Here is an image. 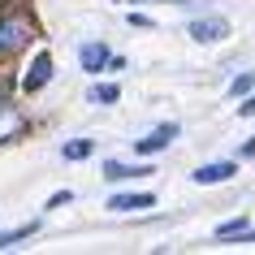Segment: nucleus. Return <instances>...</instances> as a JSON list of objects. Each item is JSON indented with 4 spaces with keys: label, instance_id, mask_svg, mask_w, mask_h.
Wrapping results in <instances>:
<instances>
[{
    "label": "nucleus",
    "instance_id": "1",
    "mask_svg": "<svg viewBox=\"0 0 255 255\" xmlns=\"http://www.w3.org/2000/svg\"><path fill=\"white\" fill-rule=\"evenodd\" d=\"M30 35H35L30 17H22V13H0V56L22 52V48L30 43Z\"/></svg>",
    "mask_w": 255,
    "mask_h": 255
},
{
    "label": "nucleus",
    "instance_id": "2",
    "mask_svg": "<svg viewBox=\"0 0 255 255\" xmlns=\"http://www.w3.org/2000/svg\"><path fill=\"white\" fill-rule=\"evenodd\" d=\"M173 138H177V126H173V121H164V126H156L147 138H138V156H156V151H164Z\"/></svg>",
    "mask_w": 255,
    "mask_h": 255
},
{
    "label": "nucleus",
    "instance_id": "3",
    "mask_svg": "<svg viewBox=\"0 0 255 255\" xmlns=\"http://www.w3.org/2000/svg\"><path fill=\"white\" fill-rule=\"evenodd\" d=\"M48 78H52V56L39 52V56H35V65L26 69V78H22V91H26V95L43 91V82H48Z\"/></svg>",
    "mask_w": 255,
    "mask_h": 255
},
{
    "label": "nucleus",
    "instance_id": "4",
    "mask_svg": "<svg viewBox=\"0 0 255 255\" xmlns=\"http://www.w3.org/2000/svg\"><path fill=\"white\" fill-rule=\"evenodd\" d=\"M225 22H221V17H199V22H190V30H186V35H190V39H195V43H216V39H225Z\"/></svg>",
    "mask_w": 255,
    "mask_h": 255
},
{
    "label": "nucleus",
    "instance_id": "5",
    "mask_svg": "<svg viewBox=\"0 0 255 255\" xmlns=\"http://www.w3.org/2000/svg\"><path fill=\"white\" fill-rule=\"evenodd\" d=\"M22 126H26V121H22V113H17L9 100H0V143H9L13 134H22Z\"/></svg>",
    "mask_w": 255,
    "mask_h": 255
},
{
    "label": "nucleus",
    "instance_id": "6",
    "mask_svg": "<svg viewBox=\"0 0 255 255\" xmlns=\"http://www.w3.org/2000/svg\"><path fill=\"white\" fill-rule=\"evenodd\" d=\"M195 182H199V186H212V182H229V177H234V164L229 160H221V164H203V169H195Z\"/></svg>",
    "mask_w": 255,
    "mask_h": 255
},
{
    "label": "nucleus",
    "instance_id": "7",
    "mask_svg": "<svg viewBox=\"0 0 255 255\" xmlns=\"http://www.w3.org/2000/svg\"><path fill=\"white\" fill-rule=\"evenodd\" d=\"M108 208L113 212H143V208H156V199L151 195H113Z\"/></svg>",
    "mask_w": 255,
    "mask_h": 255
},
{
    "label": "nucleus",
    "instance_id": "8",
    "mask_svg": "<svg viewBox=\"0 0 255 255\" xmlns=\"http://www.w3.org/2000/svg\"><path fill=\"white\" fill-rule=\"evenodd\" d=\"M151 169H143V164H117V160H108L104 164V177L108 182H126V177H147Z\"/></svg>",
    "mask_w": 255,
    "mask_h": 255
},
{
    "label": "nucleus",
    "instance_id": "9",
    "mask_svg": "<svg viewBox=\"0 0 255 255\" xmlns=\"http://www.w3.org/2000/svg\"><path fill=\"white\" fill-rule=\"evenodd\" d=\"M78 56H82V69H91V74L108 65V48H104V43H87Z\"/></svg>",
    "mask_w": 255,
    "mask_h": 255
},
{
    "label": "nucleus",
    "instance_id": "10",
    "mask_svg": "<svg viewBox=\"0 0 255 255\" xmlns=\"http://www.w3.org/2000/svg\"><path fill=\"white\" fill-rule=\"evenodd\" d=\"M117 95H121L117 82H100V87L91 91V104H117Z\"/></svg>",
    "mask_w": 255,
    "mask_h": 255
},
{
    "label": "nucleus",
    "instance_id": "11",
    "mask_svg": "<svg viewBox=\"0 0 255 255\" xmlns=\"http://www.w3.org/2000/svg\"><path fill=\"white\" fill-rule=\"evenodd\" d=\"M35 221H30V225H22V229H9V234H0V251H9V247H13V242H22V238H30V234H35Z\"/></svg>",
    "mask_w": 255,
    "mask_h": 255
},
{
    "label": "nucleus",
    "instance_id": "12",
    "mask_svg": "<svg viewBox=\"0 0 255 255\" xmlns=\"http://www.w3.org/2000/svg\"><path fill=\"white\" fill-rule=\"evenodd\" d=\"M91 156V138H74V143H65V160H87Z\"/></svg>",
    "mask_w": 255,
    "mask_h": 255
},
{
    "label": "nucleus",
    "instance_id": "13",
    "mask_svg": "<svg viewBox=\"0 0 255 255\" xmlns=\"http://www.w3.org/2000/svg\"><path fill=\"white\" fill-rule=\"evenodd\" d=\"M251 87H255V78H251V74H242V78H234V87H229V91H234V95H247Z\"/></svg>",
    "mask_w": 255,
    "mask_h": 255
},
{
    "label": "nucleus",
    "instance_id": "14",
    "mask_svg": "<svg viewBox=\"0 0 255 255\" xmlns=\"http://www.w3.org/2000/svg\"><path fill=\"white\" fill-rule=\"evenodd\" d=\"M69 199H74V195H69V190H56L52 199H48V208H61V203H69Z\"/></svg>",
    "mask_w": 255,
    "mask_h": 255
},
{
    "label": "nucleus",
    "instance_id": "15",
    "mask_svg": "<svg viewBox=\"0 0 255 255\" xmlns=\"http://www.w3.org/2000/svg\"><path fill=\"white\" fill-rule=\"evenodd\" d=\"M130 26H138V30H147V26H151V17H143V13H130Z\"/></svg>",
    "mask_w": 255,
    "mask_h": 255
},
{
    "label": "nucleus",
    "instance_id": "16",
    "mask_svg": "<svg viewBox=\"0 0 255 255\" xmlns=\"http://www.w3.org/2000/svg\"><path fill=\"white\" fill-rule=\"evenodd\" d=\"M238 113H242V117H255V95L247 100V104H238Z\"/></svg>",
    "mask_w": 255,
    "mask_h": 255
},
{
    "label": "nucleus",
    "instance_id": "17",
    "mask_svg": "<svg viewBox=\"0 0 255 255\" xmlns=\"http://www.w3.org/2000/svg\"><path fill=\"white\" fill-rule=\"evenodd\" d=\"M0 4H22V0H0Z\"/></svg>",
    "mask_w": 255,
    "mask_h": 255
},
{
    "label": "nucleus",
    "instance_id": "18",
    "mask_svg": "<svg viewBox=\"0 0 255 255\" xmlns=\"http://www.w3.org/2000/svg\"><path fill=\"white\" fill-rule=\"evenodd\" d=\"M173 4H182V0H173Z\"/></svg>",
    "mask_w": 255,
    "mask_h": 255
}]
</instances>
